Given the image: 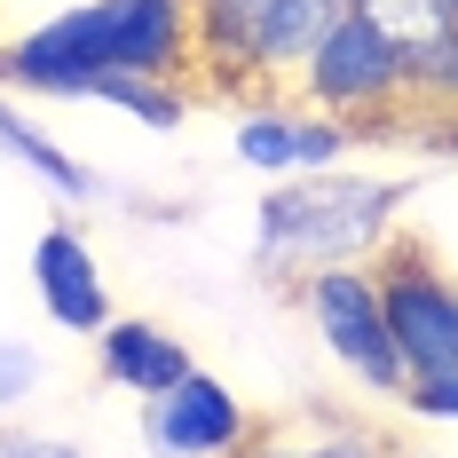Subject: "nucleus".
I'll return each instance as SVG.
<instances>
[{
	"label": "nucleus",
	"mask_w": 458,
	"mask_h": 458,
	"mask_svg": "<svg viewBox=\"0 0 458 458\" xmlns=\"http://www.w3.org/2000/svg\"><path fill=\"white\" fill-rule=\"evenodd\" d=\"M111 80H190V0H80L0 40V95L95 103Z\"/></svg>",
	"instance_id": "nucleus-1"
},
{
	"label": "nucleus",
	"mask_w": 458,
	"mask_h": 458,
	"mask_svg": "<svg viewBox=\"0 0 458 458\" xmlns=\"http://www.w3.org/2000/svg\"><path fill=\"white\" fill-rule=\"evenodd\" d=\"M403 214H411L403 174H356V166L276 174V190H261L253 206V276L301 284L317 269H364L403 229Z\"/></svg>",
	"instance_id": "nucleus-2"
},
{
	"label": "nucleus",
	"mask_w": 458,
	"mask_h": 458,
	"mask_svg": "<svg viewBox=\"0 0 458 458\" xmlns=\"http://www.w3.org/2000/svg\"><path fill=\"white\" fill-rule=\"evenodd\" d=\"M348 16V0H190V80L206 103L293 95L309 47Z\"/></svg>",
	"instance_id": "nucleus-3"
},
{
	"label": "nucleus",
	"mask_w": 458,
	"mask_h": 458,
	"mask_svg": "<svg viewBox=\"0 0 458 458\" xmlns=\"http://www.w3.org/2000/svg\"><path fill=\"white\" fill-rule=\"evenodd\" d=\"M293 103H309V111L340 119V127H356L364 142H411L403 64H395L387 32H379L371 16H356V8L309 47V64H301V80H293Z\"/></svg>",
	"instance_id": "nucleus-4"
},
{
	"label": "nucleus",
	"mask_w": 458,
	"mask_h": 458,
	"mask_svg": "<svg viewBox=\"0 0 458 458\" xmlns=\"http://www.w3.org/2000/svg\"><path fill=\"white\" fill-rule=\"evenodd\" d=\"M371 276H379V309L395 332L403 379H458V276L443 269V253L411 229H395L371 253Z\"/></svg>",
	"instance_id": "nucleus-5"
},
{
	"label": "nucleus",
	"mask_w": 458,
	"mask_h": 458,
	"mask_svg": "<svg viewBox=\"0 0 458 458\" xmlns=\"http://www.w3.org/2000/svg\"><path fill=\"white\" fill-rule=\"evenodd\" d=\"M284 293H293V309L309 317V332L332 348V364L348 371L364 395L395 403L411 387L403 379V356H395V332H387V309H379L371 261L364 269H317V276H301V284H284Z\"/></svg>",
	"instance_id": "nucleus-6"
},
{
	"label": "nucleus",
	"mask_w": 458,
	"mask_h": 458,
	"mask_svg": "<svg viewBox=\"0 0 458 458\" xmlns=\"http://www.w3.org/2000/svg\"><path fill=\"white\" fill-rule=\"evenodd\" d=\"M371 16L395 64H403V95H411V135L458 150V0H348Z\"/></svg>",
	"instance_id": "nucleus-7"
},
{
	"label": "nucleus",
	"mask_w": 458,
	"mask_h": 458,
	"mask_svg": "<svg viewBox=\"0 0 458 458\" xmlns=\"http://www.w3.org/2000/svg\"><path fill=\"white\" fill-rule=\"evenodd\" d=\"M142 443H150V458H245L253 411L237 403V387H222L206 364H190L166 395L142 403Z\"/></svg>",
	"instance_id": "nucleus-8"
},
{
	"label": "nucleus",
	"mask_w": 458,
	"mask_h": 458,
	"mask_svg": "<svg viewBox=\"0 0 458 458\" xmlns=\"http://www.w3.org/2000/svg\"><path fill=\"white\" fill-rule=\"evenodd\" d=\"M229 150L253 174H324V166H348L364 150V135L324 119V111H309V103H293V95H261V103H237Z\"/></svg>",
	"instance_id": "nucleus-9"
},
{
	"label": "nucleus",
	"mask_w": 458,
	"mask_h": 458,
	"mask_svg": "<svg viewBox=\"0 0 458 458\" xmlns=\"http://www.w3.org/2000/svg\"><path fill=\"white\" fill-rule=\"evenodd\" d=\"M32 293H40L47 324H64V332H80V340H95L103 324L119 317V309H111V284L95 269V245L80 237V222H64V214L32 237Z\"/></svg>",
	"instance_id": "nucleus-10"
},
{
	"label": "nucleus",
	"mask_w": 458,
	"mask_h": 458,
	"mask_svg": "<svg viewBox=\"0 0 458 458\" xmlns=\"http://www.w3.org/2000/svg\"><path fill=\"white\" fill-rule=\"evenodd\" d=\"M245 458H395V435L348 403H284L253 411Z\"/></svg>",
	"instance_id": "nucleus-11"
},
{
	"label": "nucleus",
	"mask_w": 458,
	"mask_h": 458,
	"mask_svg": "<svg viewBox=\"0 0 458 458\" xmlns=\"http://www.w3.org/2000/svg\"><path fill=\"white\" fill-rule=\"evenodd\" d=\"M95 371H103V387L150 403V395H166V387L190 371V348L166 332V324H150V317H111L103 332H95Z\"/></svg>",
	"instance_id": "nucleus-12"
},
{
	"label": "nucleus",
	"mask_w": 458,
	"mask_h": 458,
	"mask_svg": "<svg viewBox=\"0 0 458 458\" xmlns=\"http://www.w3.org/2000/svg\"><path fill=\"white\" fill-rule=\"evenodd\" d=\"M0 150H8L24 174H40L64 206H88V198H95V166H88V158H72V150L47 135V127H32V119H24L8 95H0Z\"/></svg>",
	"instance_id": "nucleus-13"
},
{
	"label": "nucleus",
	"mask_w": 458,
	"mask_h": 458,
	"mask_svg": "<svg viewBox=\"0 0 458 458\" xmlns=\"http://www.w3.org/2000/svg\"><path fill=\"white\" fill-rule=\"evenodd\" d=\"M40 379H47V364H40L32 340H0V419L24 411V403L40 395Z\"/></svg>",
	"instance_id": "nucleus-14"
},
{
	"label": "nucleus",
	"mask_w": 458,
	"mask_h": 458,
	"mask_svg": "<svg viewBox=\"0 0 458 458\" xmlns=\"http://www.w3.org/2000/svg\"><path fill=\"white\" fill-rule=\"evenodd\" d=\"M0 458H88V451L64 443V435H32V427H8L0 419Z\"/></svg>",
	"instance_id": "nucleus-15"
},
{
	"label": "nucleus",
	"mask_w": 458,
	"mask_h": 458,
	"mask_svg": "<svg viewBox=\"0 0 458 458\" xmlns=\"http://www.w3.org/2000/svg\"><path fill=\"white\" fill-rule=\"evenodd\" d=\"M395 403H403L411 419H458V379H411Z\"/></svg>",
	"instance_id": "nucleus-16"
},
{
	"label": "nucleus",
	"mask_w": 458,
	"mask_h": 458,
	"mask_svg": "<svg viewBox=\"0 0 458 458\" xmlns=\"http://www.w3.org/2000/svg\"><path fill=\"white\" fill-rule=\"evenodd\" d=\"M395 458H435V451H395Z\"/></svg>",
	"instance_id": "nucleus-17"
}]
</instances>
